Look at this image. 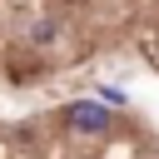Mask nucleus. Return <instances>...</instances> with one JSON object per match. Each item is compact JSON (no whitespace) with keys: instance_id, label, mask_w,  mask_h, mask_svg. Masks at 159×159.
I'll return each instance as SVG.
<instances>
[{"instance_id":"obj_1","label":"nucleus","mask_w":159,"mask_h":159,"mask_svg":"<svg viewBox=\"0 0 159 159\" xmlns=\"http://www.w3.org/2000/svg\"><path fill=\"white\" fill-rule=\"evenodd\" d=\"M124 30H139V0H0V70L50 75Z\"/></svg>"},{"instance_id":"obj_2","label":"nucleus","mask_w":159,"mask_h":159,"mask_svg":"<svg viewBox=\"0 0 159 159\" xmlns=\"http://www.w3.org/2000/svg\"><path fill=\"white\" fill-rule=\"evenodd\" d=\"M139 45L154 55V65H159V0H139Z\"/></svg>"}]
</instances>
